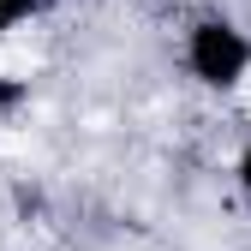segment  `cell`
Here are the masks:
<instances>
[{
	"mask_svg": "<svg viewBox=\"0 0 251 251\" xmlns=\"http://www.w3.org/2000/svg\"><path fill=\"white\" fill-rule=\"evenodd\" d=\"M233 108L251 120V54H245V66H239V78H233Z\"/></svg>",
	"mask_w": 251,
	"mask_h": 251,
	"instance_id": "cell-1",
	"label": "cell"
}]
</instances>
